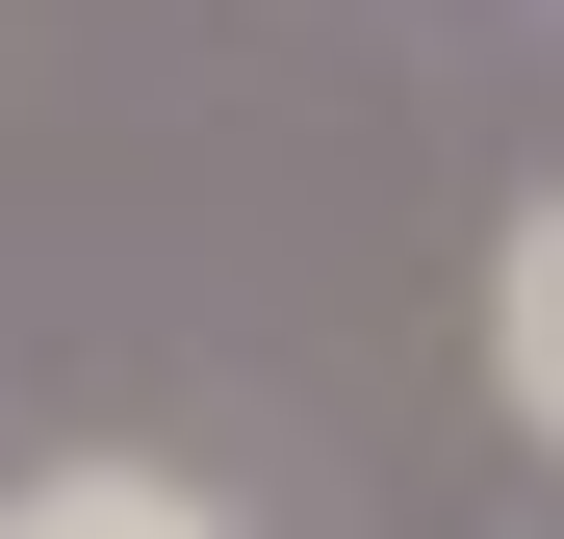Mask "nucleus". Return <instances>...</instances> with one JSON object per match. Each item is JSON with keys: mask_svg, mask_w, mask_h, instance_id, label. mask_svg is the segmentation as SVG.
<instances>
[{"mask_svg": "<svg viewBox=\"0 0 564 539\" xmlns=\"http://www.w3.org/2000/svg\"><path fill=\"white\" fill-rule=\"evenodd\" d=\"M488 386H513V436H564V180L488 231Z\"/></svg>", "mask_w": 564, "mask_h": 539, "instance_id": "obj_1", "label": "nucleus"}, {"mask_svg": "<svg viewBox=\"0 0 564 539\" xmlns=\"http://www.w3.org/2000/svg\"><path fill=\"white\" fill-rule=\"evenodd\" d=\"M0 539H231V514L180 488V463H26V488H0Z\"/></svg>", "mask_w": 564, "mask_h": 539, "instance_id": "obj_2", "label": "nucleus"}]
</instances>
